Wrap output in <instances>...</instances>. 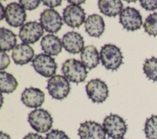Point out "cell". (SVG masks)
Returning <instances> with one entry per match:
<instances>
[{
  "instance_id": "25",
  "label": "cell",
  "mask_w": 157,
  "mask_h": 139,
  "mask_svg": "<svg viewBox=\"0 0 157 139\" xmlns=\"http://www.w3.org/2000/svg\"><path fill=\"white\" fill-rule=\"evenodd\" d=\"M143 26L150 36H157V12L150 14L146 18Z\"/></svg>"
},
{
  "instance_id": "2",
  "label": "cell",
  "mask_w": 157,
  "mask_h": 139,
  "mask_svg": "<svg viewBox=\"0 0 157 139\" xmlns=\"http://www.w3.org/2000/svg\"><path fill=\"white\" fill-rule=\"evenodd\" d=\"M61 70L69 81L75 83L84 81L88 74L86 67L82 62L75 59L66 60L63 64Z\"/></svg>"
},
{
  "instance_id": "24",
  "label": "cell",
  "mask_w": 157,
  "mask_h": 139,
  "mask_svg": "<svg viewBox=\"0 0 157 139\" xmlns=\"http://www.w3.org/2000/svg\"><path fill=\"white\" fill-rule=\"evenodd\" d=\"M147 139H157V115H151L147 118L144 127Z\"/></svg>"
},
{
  "instance_id": "23",
  "label": "cell",
  "mask_w": 157,
  "mask_h": 139,
  "mask_svg": "<svg viewBox=\"0 0 157 139\" xmlns=\"http://www.w3.org/2000/svg\"><path fill=\"white\" fill-rule=\"evenodd\" d=\"M143 70L148 79L157 81V58L153 56L146 59L144 64Z\"/></svg>"
},
{
  "instance_id": "29",
  "label": "cell",
  "mask_w": 157,
  "mask_h": 139,
  "mask_svg": "<svg viewBox=\"0 0 157 139\" xmlns=\"http://www.w3.org/2000/svg\"><path fill=\"white\" fill-rule=\"evenodd\" d=\"M0 58H1V65H0V70L2 71L5 69H6L9 65L10 64V60L9 55L3 51H1L0 53Z\"/></svg>"
},
{
  "instance_id": "35",
  "label": "cell",
  "mask_w": 157,
  "mask_h": 139,
  "mask_svg": "<svg viewBox=\"0 0 157 139\" xmlns=\"http://www.w3.org/2000/svg\"><path fill=\"white\" fill-rule=\"evenodd\" d=\"M120 139H124V138H120Z\"/></svg>"
},
{
  "instance_id": "3",
  "label": "cell",
  "mask_w": 157,
  "mask_h": 139,
  "mask_svg": "<svg viewBox=\"0 0 157 139\" xmlns=\"http://www.w3.org/2000/svg\"><path fill=\"white\" fill-rule=\"evenodd\" d=\"M102 127L106 134L113 139L123 138L128 129L125 121L116 114L107 116L104 119Z\"/></svg>"
},
{
  "instance_id": "31",
  "label": "cell",
  "mask_w": 157,
  "mask_h": 139,
  "mask_svg": "<svg viewBox=\"0 0 157 139\" xmlns=\"http://www.w3.org/2000/svg\"><path fill=\"white\" fill-rule=\"evenodd\" d=\"M23 139H45L42 135L36 133H29L26 135Z\"/></svg>"
},
{
  "instance_id": "16",
  "label": "cell",
  "mask_w": 157,
  "mask_h": 139,
  "mask_svg": "<svg viewBox=\"0 0 157 139\" xmlns=\"http://www.w3.org/2000/svg\"><path fill=\"white\" fill-rule=\"evenodd\" d=\"M34 51L28 44L22 43L16 45L13 49L12 58L17 65L23 66L33 61Z\"/></svg>"
},
{
  "instance_id": "15",
  "label": "cell",
  "mask_w": 157,
  "mask_h": 139,
  "mask_svg": "<svg viewBox=\"0 0 157 139\" xmlns=\"http://www.w3.org/2000/svg\"><path fill=\"white\" fill-rule=\"evenodd\" d=\"M21 100L28 107L37 108L44 102L45 94L39 88L33 87L25 88L21 94Z\"/></svg>"
},
{
  "instance_id": "5",
  "label": "cell",
  "mask_w": 157,
  "mask_h": 139,
  "mask_svg": "<svg viewBox=\"0 0 157 139\" xmlns=\"http://www.w3.org/2000/svg\"><path fill=\"white\" fill-rule=\"evenodd\" d=\"M47 89L53 99L62 100L68 96L71 87L68 80L65 77L56 75L48 80Z\"/></svg>"
},
{
  "instance_id": "22",
  "label": "cell",
  "mask_w": 157,
  "mask_h": 139,
  "mask_svg": "<svg viewBox=\"0 0 157 139\" xmlns=\"http://www.w3.org/2000/svg\"><path fill=\"white\" fill-rule=\"evenodd\" d=\"M17 86L18 82L12 74L5 71L0 72V87L1 93H12L17 89Z\"/></svg>"
},
{
  "instance_id": "19",
  "label": "cell",
  "mask_w": 157,
  "mask_h": 139,
  "mask_svg": "<svg viewBox=\"0 0 157 139\" xmlns=\"http://www.w3.org/2000/svg\"><path fill=\"white\" fill-rule=\"evenodd\" d=\"M80 59L83 64L91 70L99 64L100 55L94 46L88 45L81 52Z\"/></svg>"
},
{
  "instance_id": "26",
  "label": "cell",
  "mask_w": 157,
  "mask_h": 139,
  "mask_svg": "<svg viewBox=\"0 0 157 139\" xmlns=\"http://www.w3.org/2000/svg\"><path fill=\"white\" fill-rule=\"evenodd\" d=\"M45 139H70L66 133L58 129H53L46 135Z\"/></svg>"
},
{
  "instance_id": "1",
  "label": "cell",
  "mask_w": 157,
  "mask_h": 139,
  "mask_svg": "<svg viewBox=\"0 0 157 139\" xmlns=\"http://www.w3.org/2000/svg\"><path fill=\"white\" fill-rule=\"evenodd\" d=\"M123 55L120 48L115 45H104L100 51V59L108 70H116L123 63Z\"/></svg>"
},
{
  "instance_id": "12",
  "label": "cell",
  "mask_w": 157,
  "mask_h": 139,
  "mask_svg": "<svg viewBox=\"0 0 157 139\" xmlns=\"http://www.w3.org/2000/svg\"><path fill=\"white\" fill-rule=\"evenodd\" d=\"M78 134L80 139H106V133L103 127L93 121L81 123Z\"/></svg>"
},
{
  "instance_id": "27",
  "label": "cell",
  "mask_w": 157,
  "mask_h": 139,
  "mask_svg": "<svg viewBox=\"0 0 157 139\" xmlns=\"http://www.w3.org/2000/svg\"><path fill=\"white\" fill-rule=\"evenodd\" d=\"M20 4L28 10H33L39 7L40 3V1L39 0H20Z\"/></svg>"
},
{
  "instance_id": "30",
  "label": "cell",
  "mask_w": 157,
  "mask_h": 139,
  "mask_svg": "<svg viewBox=\"0 0 157 139\" xmlns=\"http://www.w3.org/2000/svg\"><path fill=\"white\" fill-rule=\"evenodd\" d=\"M44 5L49 7L50 8H54L55 7H58L59 6L61 5V2L62 1L61 0H49V1H47V0H43L42 1Z\"/></svg>"
},
{
  "instance_id": "7",
  "label": "cell",
  "mask_w": 157,
  "mask_h": 139,
  "mask_svg": "<svg viewBox=\"0 0 157 139\" xmlns=\"http://www.w3.org/2000/svg\"><path fill=\"white\" fill-rule=\"evenodd\" d=\"M120 23L127 31L139 29L142 24V17L140 12L134 7H127L120 14Z\"/></svg>"
},
{
  "instance_id": "8",
  "label": "cell",
  "mask_w": 157,
  "mask_h": 139,
  "mask_svg": "<svg viewBox=\"0 0 157 139\" xmlns=\"http://www.w3.org/2000/svg\"><path fill=\"white\" fill-rule=\"evenodd\" d=\"M40 24L48 32L56 33L61 28L63 23L59 13L53 9H47L40 13Z\"/></svg>"
},
{
  "instance_id": "11",
  "label": "cell",
  "mask_w": 157,
  "mask_h": 139,
  "mask_svg": "<svg viewBox=\"0 0 157 139\" xmlns=\"http://www.w3.org/2000/svg\"><path fill=\"white\" fill-rule=\"evenodd\" d=\"M4 18L7 23L12 27L22 26L26 20L25 9L18 3H10L5 9Z\"/></svg>"
},
{
  "instance_id": "18",
  "label": "cell",
  "mask_w": 157,
  "mask_h": 139,
  "mask_svg": "<svg viewBox=\"0 0 157 139\" xmlns=\"http://www.w3.org/2000/svg\"><path fill=\"white\" fill-rule=\"evenodd\" d=\"M40 46L45 54L50 56H57L62 51L63 43L57 36L48 34L42 37Z\"/></svg>"
},
{
  "instance_id": "17",
  "label": "cell",
  "mask_w": 157,
  "mask_h": 139,
  "mask_svg": "<svg viewBox=\"0 0 157 139\" xmlns=\"http://www.w3.org/2000/svg\"><path fill=\"white\" fill-rule=\"evenodd\" d=\"M85 28L86 32L90 36L99 37L105 29L103 18L98 14L89 15L85 22Z\"/></svg>"
},
{
  "instance_id": "32",
  "label": "cell",
  "mask_w": 157,
  "mask_h": 139,
  "mask_svg": "<svg viewBox=\"0 0 157 139\" xmlns=\"http://www.w3.org/2000/svg\"><path fill=\"white\" fill-rule=\"evenodd\" d=\"M0 139H12L10 135L8 134L4 133L2 131L1 132V136H0Z\"/></svg>"
},
{
  "instance_id": "9",
  "label": "cell",
  "mask_w": 157,
  "mask_h": 139,
  "mask_svg": "<svg viewBox=\"0 0 157 139\" xmlns=\"http://www.w3.org/2000/svg\"><path fill=\"white\" fill-rule=\"evenodd\" d=\"M86 92L88 97L94 103H102L109 96L107 85L99 78L88 81L86 85Z\"/></svg>"
},
{
  "instance_id": "28",
  "label": "cell",
  "mask_w": 157,
  "mask_h": 139,
  "mask_svg": "<svg viewBox=\"0 0 157 139\" xmlns=\"http://www.w3.org/2000/svg\"><path fill=\"white\" fill-rule=\"evenodd\" d=\"M140 3L146 10L152 11L157 9V0H140Z\"/></svg>"
},
{
  "instance_id": "21",
  "label": "cell",
  "mask_w": 157,
  "mask_h": 139,
  "mask_svg": "<svg viewBox=\"0 0 157 139\" xmlns=\"http://www.w3.org/2000/svg\"><path fill=\"white\" fill-rule=\"evenodd\" d=\"M17 36L12 31L1 28L0 29V45L1 51H9L16 47Z\"/></svg>"
},
{
  "instance_id": "34",
  "label": "cell",
  "mask_w": 157,
  "mask_h": 139,
  "mask_svg": "<svg viewBox=\"0 0 157 139\" xmlns=\"http://www.w3.org/2000/svg\"><path fill=\"white\" fill-rule=\"evenodd\" d=\"M1 20H2V19L4 18V13H5V9H4L3 6L2 4H1Z\"/></svg>"
},
{
  "instance_id": "13",
  "label": "cell",
  "mask_w": 157,
  "mask_h": 139,
  "mask_svg": "<svg viewBox=\"0 0 157 139\" xmlns=\"http://www.w3.org/2000/svg\"><path fill=\"white\" fill-rule=\"evenodd\" d=\"M86 13L79 6L70 4L63 10L64 23L71 28H79L85 20Z\"/></svg>"
},
{
  "instance_id": "10",
  "label": "cell",
  "mask_w": 157,
  "mask_h": 139,
  "mask_svg": "<svg viewBox=\"0 0 157 139\" xmlns=\"http://www.w3.org/2000/svg\"><path fill=\"white\" fill-rule=\"evenodd\" d=\"M44 34V28L40 23L37 21H30L20 28L19 37L25 43L33 44L37 42Z\"/></svg>"
},
{
  "instance_id": "20",
  "label": "cell",
  "mask_w": 157,
  "mask_h": 139,
  "mask_svg": "<svg viewBox=\"0 0 157 139\" xmlns=\"http://www.w3.org/2000/svg\"><path fill=\"white\" fill-rule=\"evenodd\" d=\"M98 7L100 12L109 17H115L123 10V4L120 0H99Z\"/></svg>"
},
{
  "instance_id": "33",
  "label": "cell",
  "mask_w": 157,
  "mask_h": 139,
  "mask_svg": "<svg viewBox=\"0 0 157 139\" xmlns=\"http://www.w3.org/2000/svg\"><path fill=\"white\" fill-rule=\"evenodd\" d=\"M68 2L71 3V4H74V5H76V6H78L80 4L84 3L85 2V1H67Z\"/></svg>"
},
{
  "instance_id": "14",
  "label": "cell",
  "mask_w": 157,
  "mask_h": 139,
  "mask_svg": "<svg viewBox=\"0 0 157 139\" xmlns=\"http://www.w3.org/2000/svg\"><path fill=\"white\" fill-rule=\"evenodd\" d=\"M62 43L64 49L72 54L82 52L85 48L83 37L79 33L74 31L65 34L63 37Z\"/></svg>"
},
{
  "instance_id": "6",
  "label": "cell",
  "mask_w": 157,
  "mask_h": 139,
  "mask_svg": "<svg viewBox=\"0 0 157 139\" xmlns=\"http://www.w3.org/2000/svg\"><path fill=\"white\" fill-rule=\"evenodd\" d=\"M32 65L38 73L46 78L54 76L58 67L55 59L44 53L36 55L32 61Z\"/></svg>"
},
{
  "instance_id": "4",
  "label": "cell",
  "mask_w": 157,
  "mask_h": 139,
  "mask_svg": "<svg viewBox=\"0 0 157 139\" xmlns=\"http://www.w3.org/2000/svg\"><path fill=\"white\" fill-rule=\"evenodd\" d=\"M28 122L31 127L36 132L45 133L52 128L53 121L50 113L47 110L39 108L29 113Z\"/></svg>"
}]
</instances>
